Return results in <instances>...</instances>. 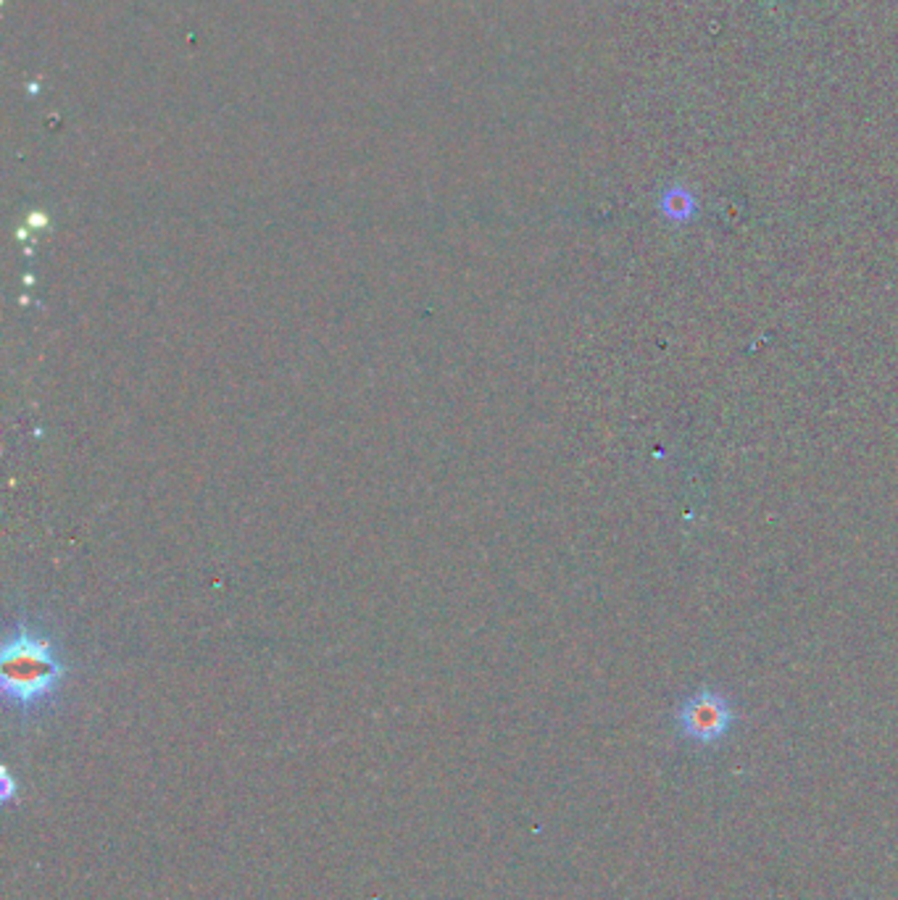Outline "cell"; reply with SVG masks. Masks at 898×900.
I'll list each match as a JSON object with an SVG mask.
<instances>
[{
	"instance_id": "1",
	"label": "cell",
	"mask_w": 898,
	"mask_h": 900,
	"mask_svg": "<svg viewBox=\"0 0 898 900\" xmlns=\"http://www.w3.org/2000/svg\"><path fill=\"white\" fill-rule=\"evenodd\" d=\"M69 661L56 634L43 621L19 617L0 648V693L22 724L43 719L61 704Z\"/></svg>"
},
{
	"instance_id": "2",
	"label": "cell",
	"mask_w": 898,
	"mask_h": 900,
	"mask_svg": "<svg viewBox=\"0 0 898 900\" xmlns=\"http://www.w3.org/2000/svg\"><path fill=\"white\" fill-rule=\"evenodd\" d=\"M738 713L732 708L728 695L711 687H701L698 693L688 695L675 711L677 734L685 743L698 747H717L725 743V738L736 727Z\"/></svg>"
},
{
	"instance_id": "3",
	"label": "cell",
	"mask_w": 898,
	"mask_h": 900,
	"mask_svg": "<svg viewBox=\"0 0 898 900\" xmlns=\"http://www.w3.org/2000/svg\"><path fill=\"white\" fill-rule=\"evenodd\" d=\"M662 211L672 222H688L693 211H696V203H693V198L688 193H683V190H672V193L664 195Z\"/></svg>"
},
{
	"instance_id": "4",
	"label": "cell",
	"mask_w": 898,
	"mask_h": 900,
	"mask_svg": "<svg viewBox=\"0 0 898 900\" xmlns=\"http://www.w3.org/2000/svg\"><path fill=\"white\" fill-rule=\"evenodd\" d=\"M3 803H11L13 798H16V783H13V777L9 774V769H3Z\"/></svg>"
}]
</instances>
